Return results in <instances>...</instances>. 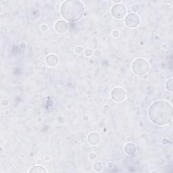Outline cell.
<instances>
[{
    "label": "cell",
    "instance_id": "cell-1",
    "mask_svg": "<svg viewBox=\"0 0 173 173\" xmlns=\"http://www.w3.org/2000/svg\"><path fill=\"white\" fill-rule=\"evenodd\" d=\"M173 108L172 105L166 101H157L149 108V119L158 126L168 125L172 120Z\"/></svg>",
    "mask_w": 173,
    "mask_h": 173
},
{
    "label": "cell",
    "instance_id": "cell-2",
    "mask_svg": "<svg viewBox=\"0 0 173 173\" xmlns=\"http://www.w3.org/2000/svg\"><path fill=\"white\" fill-rule=\"evenodd\" d=\"M62 17L67 21L74 22L79 21L83 16L85 7L81 1L77 0H68L64 1L60 7Z\"/></svg>",
    "mask_w": 173,
    "mask_h": 173
},
{
    "label": "cell",
    "instance_id": "cell-3",
    "mask_svg": "<svg viewBox=\"0 0 173 173\" xmlns=\"http://www.w3.org/2000/svg\"><path fill=\"white\" fill-rule=\"evenodd\" d=\"M132 70L136 75H146L149 71V64L144 58H137L133 62Z\"/></svg>",
    "mask_w": 173,
    "mask_h": 173
},
{
    "label": "cell",
    "instance_id": "cell-4",
    "mask_svg": "<svg viewBox=\"0 0 173 173\" xmlns=\"http://www.w3.org/2000/svg\"><path fill=\"white\" fill-rule=\"evenodd\" d=\"M111 13L114 18L117 19H122L125 16L126 13V7L122 4H115L111 9Z\"/></svg>",
    "mask_w": 173,
    "mask_h": 173
},
{
    "label": "cell",
    "instance_id": "cell-5",
    "mask_svg": "<svg viewBox=\"0 0 173 173\" xmlns=\"http://www.w3.org/2000/svg\"><path fill=\"white\" fill-rule=\"evenodd\" d=\"M110 95L114 102L120 103L125 99L126 91L121 87H115L112 90Z\"/></svg>",
    "mask_w": 173,
    "mask_h": 173
},
{
    "label": "cell",
    "instance_id": "cell-6",
    "mask_svg": "<svg viewBox=\"0 0 173 173\" xmlns=\"http://www.w3.org/2000/svg\"><path fill=\"white\" fill-rule=\"evenodd\" d=\"M125 24L128 28H136L140 24V19L135 13H131L125 18Z\"/></svg>",
    "mask_w": 173,
    "mask_h": 173
},
{
    "label": "cell",
    "instance_id": "cell-7",
    "mask_svg": "<svg viewBox=\"0 0 173 173\" xmlns=\"http://www.w3.org/2000/svg\"><path fill=\"white\" fill-rule=\"evenodd\" d=\"M54 28L59 33H64L67 31L68 28V25L65 20H58L54 25Z\"/></svg>",
    "mask_w": 173,
    "mask_h": 173
},
{
    "label": "cell",
    "instance_id": "cell-8",
    "mask_svg": "<svg viewBox=\"0 0 173 173\" xmlns=\"http://www.w3.org/2000/svg\"><path fill=\"white\" fill-rule=\"evenodd\" d=\"M100 135L96 132H92L87 137V141L91 146H96L100 142Z\"/></svg>",
    "mask_w": 173,
    "mask_h": 173
},
{
    "label": "cell",
    "instance_id": "cell-9",
    "mask_svg": "<svg viewBox=\"0 0 173 173\" xmlns=\"http://www.w3.org/2000/svg\"><path fill=\"white\" fill-rule=\"evenodd\" d=\"M45 62L49 67H55L59 62L58 57L55 54H50L46 57Z\"/></svg>",
    "mask_w": 173,
    "mask_h": 173
},
{
    "label": "cell",
    "instance_id": "cell-10",
    "mask_svg": "<svg viewBox=\"0 0 173 173\" xmlns=\"http://www.w3.org/2000/svg\"><path fill=\"white\" fill-rule=\"evenodd\" d=\"M125 151L128 155H134L137 151L135 145L133 143H128L125 147Z\"/></svg>",
    "mask_w": 173,
    "mask_h": 173
},
{
    "label": "cell",
    "instance_id": "cell-11",
    "mask_svg": "<svg viewBox=\"0 0 173 173\" xmlns=\"http://www.w3.org/2000/svg\"><path fill=\"white\" fill-rule=\"evenodd\" d=\"M28 172L30 173H32V172L43 173V172H48V170H46L44 167L39 166V165H37V166H35L32 167Z\"/></svg>",
    "mask_w": 173,
    "mask_h": 173
},
{
    "label": "cell",
    "instance_id": "cell-12",
    "mask_svg": "<svg viewBox=\"0 0 173 173\" xmlns=\"http://www.w3.org/2000/svg\"><path fill=\"white\" fill-rule=\"evenodd\" d=\"M104 165L100 162H97L94 164V169L95 172H101L103 169Z\"/></svg>",
    "mask_w": 173,
    "mask_h": 173
},
{
    "label": "cell",
    "instance_id": "cell-13",
    "mask_svg": "<svg viewBox=\"0 0 173 173\" xmlns=\"http://www.w3.org/2000/svg\"><path fill=\"white\" fill-rule=\"evenodd\" d=\"M173 80L172 79H170L168 80L166 82V88L169 92L172 93V89H173Z\"/></svg>",
    "mask_w": 173,
    "mask_h": 173
},
{
    "label": "cell",
    "instance_id": "cell-14",
    "mask_svg": "<svg viewBox=\"0 0 173 173\" xmlns=\"http://www.w3.org/2000/svg\"><path fill=\"white\" fill-rule=\"evenodd\" d=\"M83 48L81 46H77V47L75 48V53L76 54H78V55H80V54H81L82 52H83Z\"/></svg>",
    "mask_w": 173,
    "mask_h": 173
},
{
    "label": "cell",
    "instance_id": "cell-15",
    "mask_svg": "<svg viewBox=\"0 0 173 173\" xmlns=\"http://www.w3.org/2000/svg\"><path fill=\"white\" fill-rule=\"evenodd\" d=\"M84 52H85V55L87 57L91 56H92V54H93V51L91 49H87V50H85Z\"/></svg>",
    "mask_w": 173,
    "mask_h": 173
},
{
    "label": "cell",
    "instance_id": "cell-16",
    "mask_svg": "<svg viewBox=\"0 0 173 173\" xmlns=\"http://www.w3.org/2000/svg\"><path fill=\"white\" fill-rule=\"evenodd\" d=\"M139 7L138 5L137 4H134L132 6V7H131V10H132V11L134 12H137L139 10Z\"/></svg>",
    "mask_w": 173,
    "mask_h": 173
},
{
    "label": "cell",
    "instance_id": "cell-17",
    "mask_svg": "<svg viewBox=\"0 0 173 173\" xmlns=\"http://www.w3.org/2000/svg\"><path fill=\"white\" fill-rule=\"evenodd\" d=\"M89 157L91 160H95L97 157V155L95 153H90L89 155Z\"/></svg>",
    "mask_w": 173,
    "mask_h": 173
},
{
    "label": "cell",
    "instance_id": "cell-18",
    "mask_svg": "<svg viewBox=\"0 0 173 173\" xmlns=\"http://www.w3.org/2000/svg\"><path fill=\"white\" fill-rule=\"evenodd\" d=\"M119 35H120V33H119V32L117 30H113V32H112V36H113L114 37L117 38Z\"/></svg>",
    "mask_w": 173,
    "mask_h": 173
},
{
    "label": "cell",
    "instance_id": "cell-19",
    "mask_svg": "<svg viewBox=\"0 0 173 173\" xmlns=\"http://www.w3.org/2000/svg\"><path fill=\"white\" fill-rule=\"evenodd\" d=\"M41 29L43 30V31H46L48 29V25H45V24H43V25H41Z\"/></svg>",
    "mask_w": 173,
    "mask_h": 173
},
{
    "label": "cell",
    "instance_id": "cell-20",
    "mask_svg": "<svg viewBox=\"0 0 173 173\" xmlns=\"http://www.w3.org/2000/svg\"><path fill=\"white\" fill-rule=\"evenodd\" d=\"M94 54L95 55V56L99 57V56H101V54H102V52H101L100 50H95V51H94Z\"/></svg>",
    "mask_w": 173,
    "mask_h": 173
}]
</instances>
